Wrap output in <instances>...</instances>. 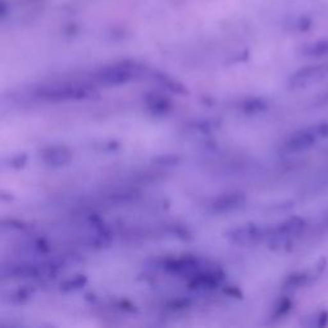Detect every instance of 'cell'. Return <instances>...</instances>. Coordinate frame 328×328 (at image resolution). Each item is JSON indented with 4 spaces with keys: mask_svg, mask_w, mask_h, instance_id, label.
Returning <instances> with one entry per match:
<instances>
[{
    "mask_svg": "<svg viewBox=\"0 0 328 328\" xmlns=\"http://www.w3.org/2000/svg\"><path fill=\"white\" fill-rule=\"evenodd\" d=\"M305 227V219H303L301 217H291V218L281 222L278 226L268 229L267 237L273 245H283L290 241L293 237L303 234Z\"/></svg>",
    "mask_w": 328,
    "mask_h": 328,
    "instance_id": "obj_3",
    "label": "cell"
},
{
    "mask_svg": "<svg viewBox=\"0 0 328 328\" xmlns=\"http://www.w3.org/2000/svg\"><path fill=\"white\" fill-rule=\"evenodd\" d=\"M291 308H293V303H291L290 299H283V300L280 301V304L277 305V308H276L275 317L281 318V317L286 316V314H287L288 312L291 311Z\"/></svg>",
    "mask_w": 328,
    "mask_h": 328,
    "instance_id": "obj_15",
    "label": "cell"
},
{
    "mask_svg": "<svg viewBox=\"0 0 328 328\" xmlns=\"http://www.w3.org/2000/svg\"><path fill=\"white\" fill-rule=\"evenodd\" d=\"M304 54L308 56H324L328 55V38L311 44L304 49Z\"/></svg>",
    "mask_w": 328,
    "mask_h": 328,
    "instance_id": "obj_12",
    "label": "cell"
},
{
    "mask_svg": "<svg viewBox=\"0 0 328 328\" xmlns=\"http://www.w3.org/2000/svg\"><path fill=\"white\" fill-rule=\"evenodd\" d=\"M267 236L268 229H263L262 227L254 226V224H247V226L232 229L228 237L236 244L252 245L258 244Z\"/></svg>",
    "mask_w": 328,
    "mask_h": 328,
    "instance_id": "obj_6",
    "label": "cell"
},
{
    "mask_svg": "<svg viewBox=\"0 0 328 328\" xmlns=\"http://www.w3.org/2000/svg\"><path fill=\"white\" fill-rule=\"evenodd\" d=\"M323 181H324V183H328V173H326V175H324Z\"/></svg>",
    "mask_w": 328,
    "mask_h": 328,
    "instance_id": "obj_19",
    "label": "cell"
},
{
    "mask_svg": "<svg viewBox=\"0 0 328 328\" xmlns=\"http://www.w3.org/2000/svg\"><path fill=\"white\" fill-rule=\"evenodd\" d=\"M138 73V67L133 64H117V66L107 67L98 72L97 77L99 82L107 85V86H113V85L126 84L127 81L132 80L135 74Z\"/></svg>",
    "mask_w": 328,
    "mask_h": 328,
    "instance_id": "obj_5",
    "label": "cell"
},
{
    "mask_svg": "<svg viewBox=\"0 0 328 328\" xmlns=\"http://www.w3.org/2000/svg\"><path fill=\"white\" fill-rule=\"evenodd\" d=\"M149 109L156 114H165L170 109V102L167 98L161 97V95H150L146 99Z\"/></svg>",
    "mask_w": 328,
    "mask_h": 328,
    "instance_id": "obj_11",
    "label": "cell"
},
{
    "mask_svg": "<svg viewBox=\"0 0 328 328\" xmlns=\"http://www.w3.org/2000/svg\"><path fill=\"white\" fill-rule=\"evenodd\" d=\"M268 108V102L264 99H260V98H253V99L246 100V102L242 104V109L246 113H260L264 112Z\"/></svg>",
    "mask_w": 328,
    "mask_h": 328,
    "instance_id": "obj_13",
    "label": "cell"
},
{
    "mask_svg": "<svg viewBox=\"0 0 328 328\" xmlns=\"http://www.w3.org/2000/svg\"><path fill=\"white\" fill-rule=\"evenodd\" d=\"M328 79V64H314L296 71L288 79V89L303 90Z\"/></svg>",
    "mask_w": 328,
    "mask_h": 328,
    "instance_id": "obj_2",
    "label": "cell"
},
{
    "mask_svg": "<svg viewBox=\"0 0 328 328\" xmlns=\"http://www.w3.org/2000/svg\"><path fill=\"white\" fill-rule=\"evenodd\" d=\"M87 282V278L86 276H74V277L68 278V280L63 281L61 283V290L62 291H66V293H69V291H76L79 288H81L82 286L86 285Z\"/></svg>",
    "mask_w": 328,
    "mask_h": 328,
    "instance_id": "obj_14",
    "label": "cell"
},
{
    "mask_svg": "<svg viewBox=\"0 0 328 328\" xmlns=\"http://www.w3.org/2000/svg\"><path fill=\"white\" fill-rule=\"evenodd\" d=\"M222 281V273L216 269L199 271L190 277V287L195 290H211Z\"/></svg>",
    "mask_w": 328,
    "mask_h": 328,
    "instance_id": "obj_7",
    "label": "cell"
},
{
    "mask_svg": "<svg viewBox=\"0 0 328 328\" xmlns=\"http://www.w3.org/2000/svg\"><path fill=\"white\" fill-rule=\"evenodd\" d=\"M72 153L66 146H51L43 151V161L50 167H62L69 163Z\"/></svg>",
    "mask_w": 328,
    "mask_h": 328,
    "instance_id": "obj_8",
    "label": "cell"
},
{
    "mask_svg": "<svg viewBox=\"0 0 328 328\" xmlns=\"http://www.w3.org/2000/svg\"><path fill=\"white\" fill-rule=\"evenodd\" d=\"M319 226L323 227V229H328V211L322 217L321 222H319Z\"/></svg>",
    "mask_w": 328,
    "mask_h": 328,
    "instance_id": "obj_17",
    "label": "cell"
},
{
    "mask_svg": "<svg viewBox=\"0 0 328 328\" xmlns=\"http://www.w3.org/2000/svg\"><path fill=\"white\" fill-rule=\"evenodd\" d=\"M90 90L80 85H54L38 90L37 95L44 100L49 102H61V100H77L86 98Z\"/></svg>",
    "mask_w": 328,
    "mask_h": 328,
    "instance_id": "obj_4",
    "label": "cell"
},
{
    "mask_svg": "<svg viewBox=\"0 0 328 328\" xmlns=\"http://www.w3.org/2000/svg\"><path fill=\"white\" fill-rule=\"evenodd\" d=\"M328 138V122H319L295 131L283 144L286 153L296 154L313 148L319 139Z\"/></svg>",
    "mask_w": 328,
    "mask_h": 328,
    "instance_id": "obj_1",
    "label": "cell"
},
{
    "mask_svg": "<svg viewBox=\"0 0 328 328\" xmlns=\"http://www.w3.org/2000/svg\"><path fill=\"white\" fill-rule=\"evenodd\" d=\"M314 273L309 272H298L293 273V275L288 276L286 278L285 283H283V287L285 290H296V288H301L304 286L309 285V283L313 281Z\"/></svg>",
    "mask_w": 328,
    "mask_h": 328,
    "instance_id": "obj_10",
    "label": "cell"
},
{
    "mask_svg": "<svg viewBox=\"0 0 328 328\" xmlns=\"http://www.w3.org/2000/svg\"><path fill=\"white\" fill-rule=\"evenodd\" d=\"M318 103L319 104H328V90L324 92V95H322V97L319 98Z\"/></svg>",
    "mask_w": 328,
    "mask_h": 328,
    "instance_id": "obj_18",
    "label": "cell"
},
{
    "mask_svg": "<svg viewBox=\"0 0 328 328\" xmlns=\"http://www.w3.org/2000/svg\"><path fill=\"white\" fill-rule=\"evenodd\" d=\"M245 203L244 194L231 192L223 194L213 201V209L216 211H229L240 208Z\"/></svg>",
    "mask_w": 328,
    "mask_h": 328,
    "instance_id": "obj_9",
    "label": "cell"
},
{
    "mask_svg": "<svg viewBox=\"0 0 328 328\" xmlns=\"http://www.w3.org/2000/svg\"><path fill=\"white\" fill-rule=\"evenodd\" d=\"M317 323L316 326L317 327H324L328 324V312L327 311H323L321 312V313L317 316Z\"/></svg>",
    "mask_w": 328,
    "mask_h": 328,
    "instance_id": "obj_16",
    "label": "cell"
}]
</instances>
